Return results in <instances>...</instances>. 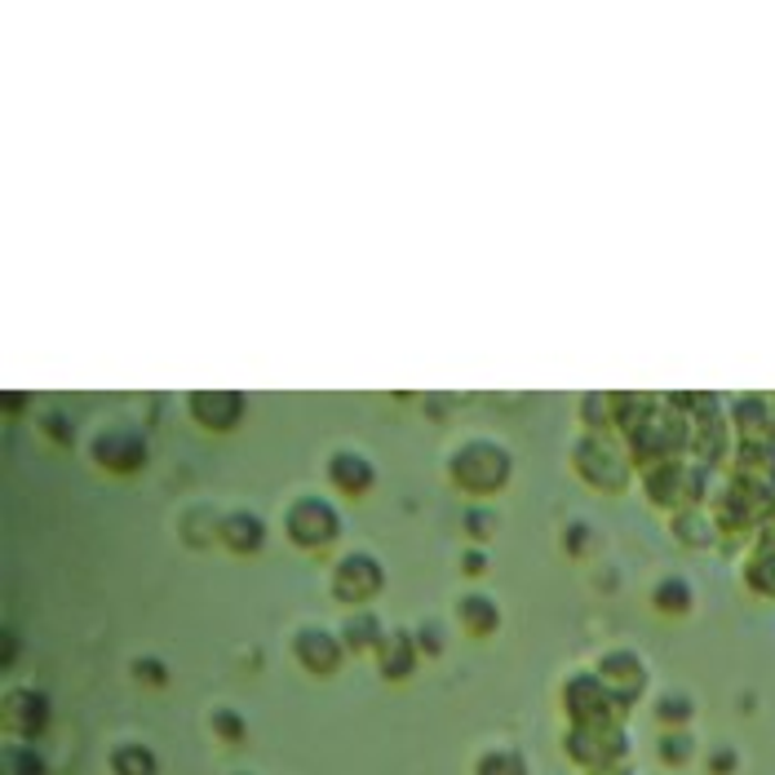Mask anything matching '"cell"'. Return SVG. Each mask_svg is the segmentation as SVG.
Returning a JSON list of instances; mask_svg holds the SVG:
<instances>
[{
  "label": "cell",
  "mask_w": 775,
  "mask_h": 775,
  "mask_svg": "<svg viewBox=\"0 0 775 775\" xmlns=\"http://www.w3.org/2000/svg\"><path fill=\"white\" fill-rule=\"evenodd\" d=\"M660 753H669V757H686V753H691V740H686V731L669 735V740L660 744Z\"/></svg>",
  "instance_id": "obj_23"
},
{
  "label": "cell",
  "mask_w": 775,
  "mask_h": 775,
  "mask_svg": "<svg viewBox=\"0 0 775 775\" xmlns=\"http://www.w3.org/2000/svg\"><path fill=\"white\" fill-rule=\"evenodd\" d=\"M456 620H461V629H465V633L483 638V633H496V629H500V607H496V598H492V593L469 589V593H461V598H456Z\"/></svg>",
  "instance_id": "obj_13"
},
{
  "label": "cell",
  "mask_w": 775,
  "mask_h": 775,
  "mask_svg": "<svg viewBox=\"0 0 775 775\" xmlns=\"http://www.w3.org/2000/svg\"><path fill=\"white\" fill-rule=\"evenodd\" d=\"M323 474H328V483H332L341 496H368L372 483H376V465H372L359 447H337V452L328 456Z\"/></svg>",
  "instance_id": "obj_10"
},
{
  "label": "cell",
  "mask_w": 775,
  "mask_h": 775,
  "mask_svg": "<svg viewBox=\"0 0 775 775\" xmlns=\"http://www.w3.org/2000/svg\"><path fill=\"white\" fill-rule=\"evenodd\" d=\"M651 602H655V611H664V616H686V611L695 607V585H691L686 576H664V580H655Z\"/></svg>",
  "instance_id": "obj_17"
},
{
  "label": "cell",
  "mask_w": 775,
  "mask_h": 775,
  "mask_svg": "<svg viewBox=\"0 0 775 775\" xmlns=\"http://www.w3.org/2000/svg\"><path fill=\"white\" fill-rule=\"evenodd\" d=\"M186 407H190V416L204 425V430H217V434H226V430H235L239 421H244V394H235V390H195L190 399H186Z\"/></svg>",
  "instance_id": "obj_9"
},
{
  "label": "cell",
  "mask_w": 775,
  "mask_h": 775,
  "mask_svg": "<svg viewBox=\"0 0 775 775\" xmlns=\"http://www.w3.org/2000/svg\"><path fill=\"white\" fill-rule=\"evenodd\" d=\"M731 762H735V753H717V757H713V766H717V775H726V766H731Z\"/></svg>",
  "instance_id": "obj_27"
},
{
  "label": "cell",
  "mask_w": 775,
  "mask_h": 775,
  "mask_svg": "<svg viewBox=\"0 0 775 775\" xmlns=\"http://www.w3.org/2000/svg\"><path fill=\"white\" fill-rule=\"evenodd\" d=\"M416 647H421V651H430V655H434V651H443V624H438V620H425V624L416 629Z\"/></svg>",
  "instance_id": "obj_22"
},
{
  "label": "cell",
  "mask_w": 775,
  "mask_h": 775,
  "mask_svg": "<svg viewBox=\"0 0 775 775\" xmlns=\"http://www.w3.org/2000/svg\"><path fill=\"white\" fill-rule=\"evenodd\" d=\"M385 589V567L368 549H350L332 562V598L341 607H372V598Z\"/></svg>",
  "instance_id": "obj_4"
},
{
  "label": "cell",
  "mask_w": 775,
  "mask_h": 775,
  "mask_svg": "<svg viewBox=\"0 0 775 775\" xmlns=\"http://www.w3.org/2000/svg\"><path fill=\"white\" fill-rule=\"evenodd\" d=\"M385 624H381V616L372 611V607H354V611H345V620H341V642H345V651H376L381 642H385Z\"/></svg>",
  "instance_id": "obj_14"
},
{
  "label": "cell",
  "mask_w": 775,
  "mask_h": 775,
  "mask_svg": "<svg viewBox=\"0 0 775 775\" xmlns=\"http://www.w3.org/2000/svg\"><path fill=\"white\" fill-rule=\"evenodd\" d=\"M292 655L310 669V673H332L345 655V642H341V629L332 624H301L292 633Z\"/></svg>",
  "instance_id": "obj_7"
},
{
  "label": "cell",
  "mask_w": 775,
  "mask_h": 775,
  "mask_svg": "<svg viewBox=\"0 0 775 775\" xmlns=\"http://www.w3.org/2000/svg\"><path fill=\"white\" fill-rule=\"evenodd\" d=\"M669 531H673V536H678L686 549H704V545H713V536H717L713 514H709V509H700V505H682V509H673Z\"/></svg>",
  "instance_id": "obj_16"
},
{
  "label": "cell",
  "mask_w": 775,
  "mask_h": 775,
  "mask_svg": "<svg viewBox=\"0 0 775 775\" xmlns=\"http://www.w3.org/2000/svg\"><path fill=\"white\" fill-rule=\"evenodd\" d=\"M598 673H602V682L611 686L616 704H629L624 691L633 695V691H642V682H647V664H642V655L629 651V647H611V651H602Z\"/></svg>",
  "instance_id": "obj_11"
},
{
  "label": "cell",
  "mask_w": 775,
  "mask_h": 775,
  "mask_svg": "<svg viewBox=\"0 0 775 775\" xmlns=\"http://www.w3.org/2000/svg\"><path fill=\"white\" fill-rule=\"evenodd\" d=\"M642 483H647V496L664 509H682V505H695V483L700 474L682 461V456H664L655 465H642Z\"/></svg>",
  "instance_id": "obj_5"
},
{
  "label": "cell",
  "mask_w": 775,
  "mask_h": 775,
  "mask_svg": "<svg viewBox=\"0 0 775 775\" xmlns=\"http://www.w3.org/2000/svg\"><path fill=\"white\" fill-rule=\"evenodd\" d=\"M562 700H567V713L571 717H580L585 726L589 722H602L607 717V709H611V686L602 682V673L593 669V673H571L567 678V686H562Z\"/></svg>",
  "instance_id": "obj_8"
},
{
  "label": "cell",
  "mask_w": 775,
  "mask_h": 775,
  "mask_svg": "<svg viewBox=\"0 0 775 775\" xmlns=\"http://www.w3.org/2000/svg\"><path fill=\"white\" fill-rule=\"evenodd\" d=\"M509 452L500 438H487V434H474V438H461L447 456V478L465 492V496H496L505 483H509Z\"/></svg>",
  "instance_id": "obj_1"
},
{
  "label": "cell",
  "mask_w": 775,
  "mask_h": 775,
  "mask_svg": "<svg viewBox=\"0 0 775 775\" xmlns=\"http://www.w3.org/2000/svg\"><path fill=\"white\" fill-rule=\"evenodd\" d=\"M93 461L111 474H133L146 465V438L133 425H106L93 438Z\"/></svg>",
  "instance_id": "obj_6"
},
{
  "label": "cell",
  "mask_w": 775,
  "mask_h": 775,
  "mask_svg": "<svg viewBox=\"0 0 775 775\" xmlns=\"http://www.w3.org/2000/svg\"><path fill=\"white\" fill-rule=\"evenodd\" d=\"M376 660H381V673H385V678H403V673H412V664L421 660L416 633H407V629H390L385 642L376 647Z\"/></svg>",
  "instance_id": "obj_15"
},
{
  "label": "cell",
  "mask_w": 775,
  "mask_h": 775,
  "mask_svg": "<svg viewBox=\"0 0 775 775\" xmlns=\"http://www.w3.org/2000/svg\"><path fill=\"white\" fill-rule=\"evenodd\" d=\"M571 465H576V474H580L585 483H593V487H602V492H620V487H629V478H633V456H629V447L611 443L607 434H580V443H576V452H571Z\"/></svg>",
  "instance_id": "obj_3"
},
{
  "label": "cell",
  "mask_w": 775,
  "mask_h": 775,
  "mask_svg": "<svg viewBox=\"0 0 775 775\" xmlns=\"http://www.w3.org/2000/svg\"><path fill=\"white\" fill-rule=\"evenodd\" d=\"M111 766H115V775H151V771H155V757H151L142 744H124V748L111 757Z\"/></svg>",
  "instance_id": "obj_18"
},
{
  "label": "cell",
  "mask_w": 775,
  "mask_h": 775,
  "mask_svg": "<svg viewBox=\"0 0 775 775\" xmlns=\"http://www.w3.org/2000/svg\"><path fill=\"white\" fill-rule=\"evenodd\" d=\"M461 567H465V576H478V571L487 567V554L474 545V549H465V562H461Z\"/></svg>",
  "instance_id": "obj_24"
},
{
  "label": "cell",
  "mask_w": 775,
  "mask_h": 775,
  "mask_svg": "<svg viewBox=\"0 0 775 775\" xmlns=\"http://www.w3.org/2000/svg\"><path fill=\"white\" fill-rule=\"evenodd\" d=\"M217 536H221V545L235 549V554H257L261 540H266V523H261L257 509H226Z\"/></svg>",
  "instance_id": "obj_12"
},
{
  "label": "cell",
  "mask_w": 775,
  "mask_h": 775,
  "mask_svg": "<svg viewBox=\"0 0 775 775\" xmlns=\"http://www.w3.org/2000/svg\"><path fill=\"white\" fill-rule=\"evenodd\" d=\"M217 726H221V731H244V722H235L230 713H217Z\"/></svg>",
  "instance_id": "obj_26"
},
{
  "label": "cell",
  "mask_w": 775,
  "mask_h": 775,
  "mask_svg": "<svg viewBox=\"0 0 775 775\" xmlns=\"http://www.w3.org/2000/svg\"><path fill=\"white\" fill-rule=\"evenodd\" d=\"M465 531H469L474 540L492 536V531H496V514H492V509H483V505H469V509H465Z\"/></svg>",
  "instance_id": "obj_20"
},
{
  "label": "cell",
  "mask_w": 775,
  "mask_h": 775,
  "mask_svg": "<svg viewBox=\"0 0 775 775\" xmlns=\"http://www.w3.org/2000/svg\"><path fill=\"white\" fill-rule=\"evenodd\" d=\"M40 430H44L53 443H71V438H75V425H71L66 412H44V416H40Z\"/></svg>",
  "instance_id": "obj_19"
},
{
  "label": "cell",
  "mask_w": 775,
  "mask_h": 775,
  "mask_svg": "<svg viewBox=\"0 0 775 775\" xmlns=\"http://www.w3.org/2000/svg\"><path fill=\"white\" fill-rule=\"evenodd\" d=\"M133 669H137V673H142V678H155V682H159V678H164V669H159V660H137V664H133Z\"/></svg>",
  "instance_id": "obj_25"
},
{
  "label": "cell",
  "mask_w": 775,
  "mask_h": 775,
  "mask_svg": "<svg viewBox=\"0 0 775 775\" xmlns=\"http://www.w3.org/2000/svg\"><path fill=\"white\" fill-rule=\"evenodd\" d=\"M283 536L297 549H306V554H323L341 536V514H337V505L328 496L306 492V496L288 500V509H283Z\"/></svg>",
  "instance_id": "obj_2"
},
{
  "label": "cell",
  "mask_w": 775,
  "mask_h": 775,
  "mask_svg": "<svg viewBox=\"0 0 775 775\" xmlns=\"http://www.w3.org/2000/svg\"><path fill=\"white\" fill-rule=\"evenodd\" d=\"M691 700L682 695V691H669V695H660V704H655V713L660 717H673V722H682V717H691Z\"/></svg>",
  "instance_id": "obj_21"
}]
</instances>
